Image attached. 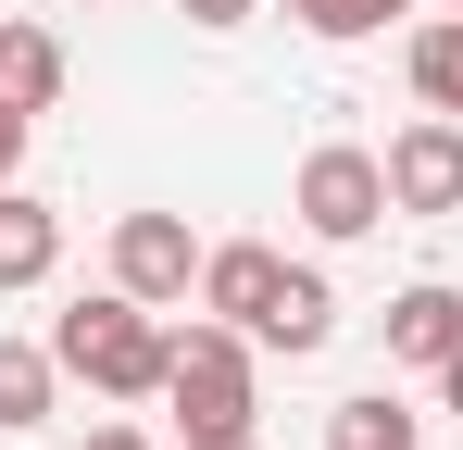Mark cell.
Wrapping results in <instances>:
<instances>
[{
  "label": "cell",
  "mask_w": 463,
  "mask_h": 450,
  "mask_svg": "<svg viewBox=\"0 0 463 450\" xmlns=\"http://www.w3.org/2000/svg\"><path fill=\"white\" fill-rule=\"evenodd\" d=\"M439 13H463V0H439Z\"/></svg>",
  "instance_id": "cell-20"
},
{
  "label": "cell",
  "mask_w": 463,
  "mask_h": 450,
  "mask_svg": "<svg viewBox=\"0 0 463 450\" xmlns=\"http://www.w3.org/2000/svg\"><path fill=\"white\" fill-rule=\"evenodd\" d=\"M25 126H38V113H13V100H0V188L25 175Z\"/></svg>",
  "instance_id": "cell-16"
},
{
  "label": "cell",
  "mask_w": 463,
  "mask_h": 450,
  "mask_svg": "<svg viewBox=\"0 0 463 450\" xmlns=\"http://www.w3.org/2000/svg\"><path fill=\"white\" fill-rule=\"evenodd\" d=\"M388 13H413V0H301V25H313V38H376Z\"/></svg>",
  "instance_id": "cell-14"
},
{
  "label": "cell",
  "mask_w": 463,
  "mask_h": 450,
  "mask_svg": "<svg viewBox=\"0 0 463 450\" xmlns=\"http://www.w3.org/2000/svg\"><path fill=\"white\" fill-rule=\"evenodd\" d=\"M401 75H413L426 113H463V13H426V25L401 38Z\"/></svg>",
  "instance_id": "cell-12"
},
{
  "label": "cell",
  "mask_w": 463,
  "mask_h": 450,
  "mask_svg": "<svg viewBox=\"0 0 463 450\" xmlns=\"http://www.w3.org/2000/svg\"><path fill=\"white\" fill-rule=\"evenodd\" d=\"M51 413H63V351H38V338H0V438L51 426Z\"/></svg>",
  "instance_id": "cell-10"
},
{
  "label": "cell",
  "mask_w": 463,
  "mask_h": 450,
  "mask_svg": "<svg viewBox=\"0 0 463 450\" xmlns=\"http://www.w3.org/2000/svg\"><path fill=\"white\" fill-rule=\"evenodd\" d=\"M76 13H88V0H76Z\"/></svg>",
  "instance_id": "cell-22"
},
{
  "label": "cell",
  "mask_w": 463,
  "mask_h": 450,
  "mask_svg": "<svg viewBox=\"0 0 463 450\" xmlns=\"http://www.w3.org/2000/svg\"><path fill=\"white\" fill-rule=\"evenodd\" d=\"M288 13H301V0H288Z\"/></svg>",
  "instance_id": "cell-21"
},
{
  "label": "cell",
  "mask_w": 463,
  "mask_h": 450,
  "mask_svg": "<svg viewBox=\"0 0 463 450\" xmlns=\"http://www.w3.org/2000/svg\"><path fill=\"white\" fill-rule=\"evenodd\" d=\"M439 388H451V413H463V351H451V363H439Z\"/></svg>",
  "instance_id": "cell-18"
},
{
  "label": "cell",
  "mask_w": 463,
  "mask_h": 450,
  "mask_svg": "<svg viewBox=\"0 0 463 450\" xmlns=\"http://www.w3.org/2000/svg\"><path fill=\"white\" fill-rule=\"evenodd\" d=\"M175 450H263V438H175Z\"/></svg>",
  "instance_id": "cell-19"
},
{
  "label": "cell",
  "mask_w": 463,
  "mask_h": 450,
  "mask_svg": "<svg viewBox=\"0 0 463 450\" xmlns=\"http://www.w3.org/2000/svg\"><path fill=\"white\" fill-rule=\"evenodd\" d=\"M113 288L151 300V313L201 288V238H188V213H126V225H113Z\"/></svg>",
  "instance_id": "cell-4"
},
{
  "label": "cell",
  "mask_w": 463,
  "mask_h": 450,
  "mask_svg": "<svg viewBox=\"0 0 463 450\" xmlns=\"http://www.w3.org/2000/svg\"><path fill=\"white\" fill-rule=\"evenodd\" d=\"M51 263H63V213L38 188H0V288H38Z\"/></svg>",
  "instance_id": "cell-9"
},
{
  "label": "cell",
  "mask_w": 463,
  "mask_h": 450,
  "mask_svg": "<svg viewBox=\"0 0 463 450\" xmlns=\"http://www.w3.org/2000/svg\"><path fill=\"white\" fill-rule=\"evenodd\" d=\"M51 351H63V375H88L100 400H163V363H175V325H163L151 300L100 288V300H76V313L51 325Z\"/></svg>",
  "instance_id": "cell-1"
},
{
  "label": "cell",
  "mask_w": 463,
  "mask_h": 450,
  "mask_svg": "<svg viewBox=\"0 0 463 450\" xmlns=\"http://www.w3.org/2000/svg\"><path fill=\"white\" fill-rule=\"evenodd\" d=\"M326 338H338V288H326L313 263H288V276H276V300L250 313V351H288V363H313Z\"/></svg>",
  "instance_id": "cell-6"
},
{
  "label": "cell",
  "mask_w": 463,
  "mask_h": 450,
  "mask_svg": "<svg viewBox=\"0 0 463 450\" xmlns=\"http://www.w3.org/2000/svg\"><path fill=\"white\" fill-rule=\"evenodd\" d=\"M388 201L401 213H463V113H426L388 138Z\"/></svg>",
  "instance_id": "cell-5"
},
{
  "label": "cell",
  "mask_w": 463,
  "mask_h": 450,
  "mask_svg": "<svg viewBox=\"0 0 463 450\" xmlns=\"http://www.w3.org/2000/svg\"><path fill=\"white\" fill-rule=\"evenodd\" d=\"M88 450H151V438H138V426H88Z\"/></svg>",
  "instance_id": "cell-17"
},
{
  "label": "cell",
  "mask_w": 463,
  "mask_h": 450,
  "mask_svg": "<svg viewBox=\"0 0 463 450\" xmlns=\"http://www.w3.org/2000/svg\"><path fill=\"white\" fill-rule=\"evenodd\" d=\"M451 351H463V288H439V276H413V288L388 300V363H426V375H439Z\"/></svg>",
  "instance_id": "cell-7"
},
{
  "label": "cell",
  "mask_w": 463,
  "mask_h": 450,
  "mask_svg": "<svg viewBox=\"0 0 463 450\" xmlns=\"http://www.w3.org/2000/svg\"><path fill=\"white\" fill-rule=\"evenodd\" d=\"M326 450H426V413H401L388 388H364V400L326 413Z\"/></svg>",
  "instance_id": "cell-13"
},
{
  "label": "cell",
  "mask_w": 463,
  "mask_h": 450,
  "mask_svg": "<svg viewBox=\"0 0 463 450\" xmlns=\"http://www.w3.org/2000/svg\"><path fill=\"white\" fill-rule=\"evenodd\" d=\"M288 213L313 225V238H376L401 201H388V150H351V138H326L301 150V175H288Z\"/></svg>",
  "instance_id": "cell-3"
},
{
  "label": "cell",
  "mask_w": 463,
  "mask_h": 450,
  "mask_svg": "<svg viewBox=\"0 0 463 450\" xmlns=\"http://www.w3.org/2000/svg\"><path fill=\"white\" fill-rule=\"evenodd\" d=\"M63 38H51V25H0V100H13V113H51V100H63Z\"/></svg>",
  "instance_id": "cell-11"
},
{
  "label": "cell",
  "mask_w": 463,
  "mask_h": 450,
  "mask_svg": "<svg viewBox=\"0 0 463 450\" xmlns=\"http://www.w3.org/2000/svg\"><path fill=\"white\" fill-rule=\"evenodd\" d=\"M175 13H188V25H201V38H238V25H250V13H263V0H175Z\"/></svg>",
  "instance_id": "cell-15"
},
{
  "label": "cell",
  "mask_w": 463,
  "mask_h": 450,
  "mask_svg": "<svg viewBox=\"0 0 463 450\" xmlns=\"http://www.w3.org/2000/svg\"><path fill=\"white\" fill-rule=\"evenodd\" d=\"M276 276H288V263H276L263 238H226V250H201V313H226V325H250V313L276 300Z\"/></svg>",
  "instance_id": "cell-8"
},
{
  "label": "cell",
  "mask_w": 463,
  "mask_h": 450,
  "mask_svg": "<svg viewBox=\"0 0 463 450\" xmlns=\"http://www.w3.org/2000/svg\"><path fill=\"white\" fill-rule=\"evenodd\" d=\"M163 400H175L188 438H250V325L201 313L175 338V363H163Z\"/></svg>",
  "instance_id": "cell-2"
}]
</instances>
